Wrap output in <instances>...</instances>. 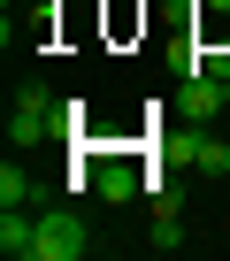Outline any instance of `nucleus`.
Here are the masks:
<instances>
[{
    "label": "nucleus",
    "instance_id": "nucleus-4",
    "mask_svg": "<svg viewBox=\"0 0 230 261\" xmlns=\"http://www.w3.org/2000/svg\"><path fill=\"white\" fill-rule=\"evenodd\" d=\"M31 246H39V223L23 207H8V215H0V253H8V261H31Z\"/></svg>",
    "mask_w": 230,
    "mask_h": 261
},
{
    "label": "nucleus",
    "instance_id": "nucleus-3",
    "mask_svg": "<svg viewBox=\"0 0 230 261\" xmlns=\"http://www.w3.org/2000/svg\"><path fill=\"white\" fill-rule=\"evenodd\" d=\"M230 108V92H222V77L215 69H184V92H177V115H192V123H207V115H222Z\"/></svg>",
    "mask_w": 230,
    "mask_h": 261
},
{
    "label": "nucleus",
    "instance_id": "nucleus-8",
    "mask_svg": "<svg viewBox=\"0 0 230 261\" xmlns=\"http://www.w3.org/2000/svg\"><path fill=\"white\" fill-rule=\"evenodd\" d=\"M23 200H31V177L8 162V169H0V207H23Z\"/></svg>",
    "mask_w": 230,
    "mask_h": 261
},
{
    "label": "nucleus",
    "instance_id": "nucleus-5",
    "mask_svg": "<svg viewBox=\"0 0 230 261\" xmlns=\"http://www.w3.org/2000/svg\"><path fill=\"white\" fill-rule=\"evenodd\" d=\"M100 200H115V207L138 200V169L131 162H100Z\"/></svg>",
    "mask_w": 230,
    "mask_h": 261
},
{
    "label": "nucleus",
    "instance_id": "nucleus-6",
    "mask_svg": "<svg viewBox=\"0 0 230 261\" xmlns=\"http://www.w3.org/2000/svg\"><path fill=\"white\" fill-rule=\"evenodd\" d=\"M154 207H161V215H154V246H161V253H184V223H177V207H169V192H161Z\"/></svg>",
    "mask_w": 230,
    "mask_h": 261
},
{
    "label": "nucleus",
    "instance_id": "nucleus-1",
    "mask_svg": "<svg viewBox=\"0 0 230 261\" xmlns=\"http://www.w3.org/2000/svg\"><path fill=\"white\" fill-rule=\"evenodd\" d=\"M69 115H77V108H62V115H54V100H46L39 85H23V92H16V108H8V146H39V139H54Z\"/></svg>",
    "mask_w": 230,
    "mask_h": 261
},
{
    "label": "nucleus",
    "instance_id": "nucleus-7",
    "mask_svg": "<svg viewBox=\"0 0 230 261\" xmlns=\"http://www.w3.org/2000/svg\"><path fill=\"white\" fill-rule=\"evenodd\" d=\"M192 169L199 177H222L230 169V139H192Z\"/></svg>",
    "mask_w": 230,
    "mask_h": 261
},
{
    "label": "nucleus",
    "instance_id": "nucleus-2",
    "mask_svg": "<svg viewBox=\"0 0 230 261\" xmlns=\"http://www.w3.org/2000/svg\"><path fill=\"white\" fill-rule=\"evenodd\" d=\"M92 253V230L77 223V215H39V246H31V261H84Z\"/></svg>",
    "mask_w": 230,
    "mask_h": 261
}]
</instances>
